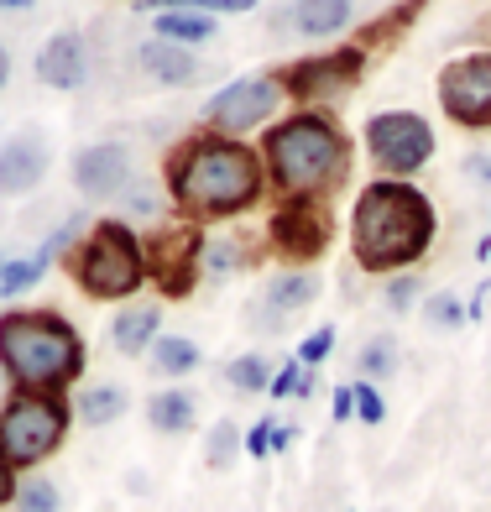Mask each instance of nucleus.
<instances>
[{
    "instance_id": "obj_1",
    "label": "nucleus",
    "mask_w": 491,
    "mask_h": 512,
    "mask_svg": "<svg viewBox=\"0 0 491 512\" xmlns=\"http://www.w3.org/2000/svg\"><path fill=\"white\" fill-rule=\"evenodd\" d=\"M429 230H434V215H429L424 194L403 189V183H371L356 204V256L371 272H387V267H403L413 256H424Z\"/></svg>"
},
{
    "instance_id": "obj_2",
    "label": "nucleus",
    "mask_w": 491,
    "mask_h": 512,
    "mask_svg": "<svg viewBox=\"0 0 491 512\" xmlns=\"http://www.w3.org/2000/svg\"><path fill=\"white\" fill-rule=\"evenodd\" d=\"M0 361L21 387H63L84 366V340L53 314H6L0 319Z\"/></svg>"
},
{
    "instance_id": "obj_3",
    "label": "nucleus",
    "mask_w": 491,
    "mask_h": 512,
    "mask_svg": "<svg viewBox=\"0 0 491 512\" xmlns=\"http://www.w3.org/2000/svg\"><path fill=\"white\" fill-rule=\"evenodd\" d=\"M178 194L204 215H230L256 194V157L236 142H199L173 168Z\"/></svg>"
},
{
    "instance_id": "obj_4",
    "label": "nucleus",
    "mask_w": 491,
    "mask_h": 512,
    "mask_svg": "<svg viewBox=\"0 0 491 512\" xmlns=\"http://www.w3.org/2000/svg\"><path fill=\"white\" fill-rule=\"evenodd\" d=\"M267 152H272L277 183L303 194V189H319V183L340 168V131L324 126L319 115H298V121L272 131Z\"/></svg>"
},
{
    "instance_id": "obj_5",
    "label": "nucleus",
    "mask_w": 491,
    "mask_h": 512,
    "mask_svg": "<svg viewBox=\"0 0 491 512\" xmlns=\"http://www.w3.org/2000/svg\"><path fill=\"white\" fill-rule=\"evenodd\" d=\"M63 424H68L63 403L37 398V392L16 398L6 413H0V460L6 465H37L42 455L58 450Z\"/></svg>"
},
{
    "instance_id": "obj_6",
    "label": "nucleus",
    "mask_w": 491,
    "mask_h": 512,
    "mask_svg": "<svg viewBox=\"0 0 491 512\" xmlns=\"http://www.w3.org/2000/svg\"><path fill=\"white\" fill-rule=\"evenodd\" d=\"M79 283L95 298H126L142 283V251H136L126 225H100L95 230V241L84 246V262H79Z\"/></svg>"
},
{
    "instance_id": "obj_7",
    "label": "nucleus",
    "mask_w": 491,
    "mask_h": 512,
    "mask_svg": "<svg viewBox=\"0 0 491 512\" xmlns=\"http://www.w3.org/2000/svg\"><path fill=\"white\" fill-rule=\"evenodd\" d=\"M366 142H371V157H377L382 168L408 173V168H418V162L429 157L434 136H429V126L418 121V115H377V121L366 126Z\"/></svg>"
},
{
    "instance_id": "obj_8",
    "label": "nucleus",
    "mask_w": 491,
    "mask_h": 512,
    "mask_svg": "<svg viewBox=\"0 0 491 512\" xmlns=\"http://www.w3.org/2000/svg\"><path fill=\"white\" fill-rule=\"evenodd\" d=\"M444 110L465 126H491V58H465L450 63L439 79Z\"/></svg>"
},
{
    "instance_id": "obj_9",
    "label": "nucleus",
    "mask_w": 491,
    "mask_h": 512,
    "mask_svg": "<svg viewBox=\"0 0 491 512\" xmlns=\"http://www.w3.org/2000/svg\"><path fill=\"white\" fill-rule=\"evenodd\" d=\"M272 105H277V84L272 79H241V84H230L225 95H215L209 121L225 126V131H246V126L262 121Z\"/></svg>"
},
{
    "instance_id": "obj_10",
    "label": "nucleus",
    "mask_w": 491,
    "mask_h": 512,
    "mask_svg": "<svg viewBox=\"0 0 491 512\" xmlns=\"http://www.w3.org/2000/svg\"><path fill=\"white\" fill-rule=\"evenodd\" d=\"M272 230H277V246L288 256H298V262H309V256H319L330 246V220L314 215V209H288V215H277Z\"/></svg>"
},
{
    "instance_id": "obj_11",
    "label": "nucleus",
    "mask_w": 491,
    "mask_h": 512,
    "mask_svg": "<svg viewBox=\"0 0 491 512\" xmlns=\"http://www.w3.org/2000/svg\"><path fill=\"white\" fill-rule=\"evenodd\" d=\"M126 173H131V162H126V152L115 147V142L89 147V152H79V162H74V178H79L84 194H115Z\"/></svg>"
},
{
    "instance_id": "obj_12",
    "label": "nucleus",
    "mask_w": 491,
    "mask_h": 512,
    "mask_svg": "<svg viewBox=\"0 0 491 512\" xmlns=\"http://www.w3.org/2000/svg\"><path fill=\"white\" fill-rule=\"evenodd\" d=\"M37 79L42 84H58V89H74L84 79V42L74 32L53 37L48 48H42V58H37Z\"/></svg>"
},
{
    "instance_id": "obj_13",
    "label": "nucleus",
    "mask_w": 491,
    "mask_h": 512,
    "mask_svg": "<svg viewBox=\"0 0 491 512\" xmlns=\"http://www.w3.org/2000/svg\"><path fill=\"white\" fill-rule=\"evenodd\" d=\"M42 168H48V152H42V142H32V136H16V142L0 152V189H6V194L32 189V183L42 178Z\"/></svg>"
},
{
    "instance_id": "obj_14",
    "label": "nucleus",
    "mask_w": 491,
    "mask_h": 512,
    "mask_svg": "<svg viewBox=\"0 0 491 512\" xmlns=\"http://www.w3.org/2000/svg\"><path fill=\"white\" fill-rule=\"evenodd\" d=\"M361 68V53H340V58H309L298 68L293 89L298 95H335V89H345L350 79H356Z\"/></svg>"
},
{
    "instance_id": "obj_15",
    "label": "nucleus",
    "mask_w": 491,
    "mask_h": 512,
    "mask_svg": "<svg viewBox=\"0 0 491 512\" xmlns=\"http://www.w3.org/2000/svg\"><path fill=\"white\" fill-rule=\"evenodd\" d=\"M283 21L293 32H303V37H330V32H340L350 21V0H298Z\"/></svg>"
},
{
    "instance_id": "obj_16",
    "label": "nucleus",
    "mask_w": 491,
    "mask_h": 512,
    "mask_svg": "<svg viewBox=\"0 0 491 512\" xmlns=\"http://www.w3.org/2000/svg\"><path fill=\"white\" fill-rule=\"evenodd\" d=\"M142 63H147V74L162 79V84H189L194 79V58L183 48H168V42H147Z\"/></svg>"
},
{
    "instance_id": "obj_17",
    "label": "nucleus",
    "mask_w": 491,
    "mask_h": 512,
    "mask_svg": "<svg viewBox=\"0 0 491 512\" xmlns=\"http://www.w3.org/2000/svg\"><path fill=\"white\" fill-rule=\"evenodd\" d=\"M314 293H319V283H314V277H303V272L277 277V283L267 288V324H272V319H283V314H293V309H303Z\"/></svg>"
},
{
    "instance_id": "obj_18",
    "label": "nucleus",
    "mask_w": 491,
    "mask_h": 512,
    "mask_svg": "<svg viewBox=\"0 0 491 512\" xmlns=\"http://www.w3.org/2000/svg\"><path fill=\"white\" fill-rule=\"evenodd\" d=\"M194 251H199V241L189 236V230H178V236H157V277L173 272V288H183V283H189L183 272H189Z\"/></svg>"
},
{
    "instance_id": "obj_19",
    "label": "nucleus",
    "mask_w": 491,
    "mask_h": 512,
    "mask_svg": "<svg viewBox=\"0 0 491 512\" xmlns=\"http://www.w3.org/2000/svg\"><path fill=\"white\" fill-rule=\"evenodd\" d=\"M152 335H157V309H131V314L115 319V345H121L126 356H136Z\"/></svg>"
},
{
    "instance_id": "obj_20",
    "label": "nucleus",
    "mask_w": 491,
    "mask_h": 512,
    "mask_svg": "<svg viewBox=\"0 0 491 512\" xmlns=\"http://www.w3.org/2000/svg\"><path fill=\"white\" fill-rule=\"evenodd\" d=\"M152 424L168 434H183L194 424V398L189 392H162V398H152Z\"/></svg>"
},
{
    "instance_id": "obj_21",
    "label": "nucleus",
    "mask_w": 491,
    "mask_h": 512,
    "mask_svg": "<svg viewBox=\"0 0 491 512\" xmlns=\"http://www.w3.org/2000/svg\"><path fill=\"white\" fill-rule=\"evenodd\" d=\"M121 408H126L121 387H89V392H79V418H84V424H110V418H121Z\"/></svg>"
},
{
    "instance_id": "obj_22",
    "label": "nucleus",
    "mask_w": 491,
    "mask_h": 512,
    "mask_svg": "<svg viewBox=\"0 0 491 512\" xmlns=\"http://www.w3.org/2000/svg\"><path fill=\"white\" fill-rule=\"evenodd\" d=\"M152 361H157V371H168V377H183V371H194V366H199V351H194V340L168 335V340H157Z\"/></svg>"
},
{
    "instance_id": "obj_23",
    "label": "nucleus",
    "mask_w": 491,
    "mask_h": 512,
    "mask_svg": "<svg viewBox=\"0 0 491 512\" xmlns=\"http://www.w3.org/2000/svg\"><path fill=\"white\" fill-rule=\"evenodd\" d=\"M157 32H162V37H178V42H204V37H215V21H204V16H183V11H162Z\"/></svg>"
},
{
    "instance_id": "obj_24",
    "label": "nucleus",
    "mask_w": 491,
    "mask_h": 512,
    "mask_svg": "<svg viewBox=\"0 0 491 512\" xmlns=\"http://www.w3.org/2000/svg\"><path fill=\"white\" fill-rule=\"evenodd\" d=\"M16 507H21V512H58V486L37 476V481H27V486L16 492Z\"/></svg>"
},
{
    "instance_id": "obj_25",
    "label": "nucleus",
    "mask_w": 491,
    "mask_h": 512,
    "mask_svg": "<svg viewBox=\"0 0 491 512\" xmlns=\"http://www.w3.org/2000/svg\"><path fill=\"white\" fill-rule=\"evenodd\" d=\"M42 262H48V256H32V262H11L6 272H0V293H21V288H32L37 277H42Z\"/></svg>"
},
{
    "instance_id": "obj_26",
    "label": "nucleus",
    "mask_w": 491,
    "mask_h": 512,
    "mask_svg": "<svg viewBox=\"0 0 491 512\" xmlns=\"http://www.w3.org/2000/svg\"><path fill=\"white\" fill-rule=\"evenodd\" d=\"M230 387H241V392H256V387H267V366L256 361V356H241V361H230Z\"/></svg>"
},
{
    "instance_id": "obj_27",
    "label": "nucleus",
    "mask_w": 491,
    "mask_h": 512,
    "mask_svg": "<svg viewBox=\"0 0 491 512\" xmlns=\"http://www.w3.org/2000/svg\"><path fill=\"white\" fill-rule=\"evenodd\" d=\"M236 445H241V434H236V424H215V434H209V465H230L236 460Z\"/></svg>"
},
{
    "instance_id": "obj_28",
    "label": "nucleus",
    "mask_w": 491,
    "mask_h": 512,
    "mask_svg": "<svg viewBox=\"0 0 491 512\" xmlns=\"http://www.w3.org/2000/svg\"><path fill=\"white\" fill-rule=\"evenodd\" d=\"M392 340L382 335V340H371L366 345V351H361V371H371V377H387V371H392Z\"/></svg>"
},
{
    "instance_id": "obj_29",
    "label": "nucleus",
    "mask_w": 491,
    "mask_h": 512,
    "mask_svg": "<svg viewBox=\"0 0 491 512\" xmlns=\"http://www.w3.org/2000/svg\"><path fill=\"white\" fill-rule=\"evenodd\" d=\"M429 324H439V330H444V324H460V298L455 293H439L434 304H429Z\"/></svg>"
},
{
    "instance_id": "obj_30",
    "label": "nucleus",
    "mask_w": 491,
    "mask_h": 512,
    "mask_svg": "<svg viewBox=\"0 0 491 512\" xmlns=\"http://www.w3.org/2000/svg\"><path fill=\"white\" fill-rule=\"evenodd\" d=\"M330 345H335V330H314L309 340H303V351H298V356L314 366V361H324V351H330Z\"/></svg>"
},
{
    "instance_id": "obj_31",
    "label": "nucleus",
    "mask_w": 491,
    "mask_h": 512,
    "mask_svg": "<svg viewBox=\"0 0 491 512\" xmlns=\"http://www.w3.org/2000/svg\"><path fill=\"white\" fill-rule=\"evenodd\" d=\"M350 392H356V413L366 418V424H377V418H382V398H377V392H371V387H350Z\"/></svg>"
},
{
    "instance_id": "obj_32",
    "label": "nucleus",
    "mask_w": 491,
    "mask_h": 512,
    "mask_svg": "<svg viewBox=\"0 0 491 512\" xmlns=\"http://www.w3.org/2000/svg\"><path fill=\"white\" fill-rule=\"evenodd\" d=\"M246 450H251V455H267V450H272V424H256L251 439H246Z\"/></svg>"
},
{
    "instance_id": "obj_33",
    "label": "nucleus",
    "mask_w": 491,
    "mask_h": 512,
    "mask_svg": "<svg viewBox=\"0 0 491 512\" xmlns=\"http://www.w3.org/2000/svg\"><path fill=\"white\" fill-rule=\"evenodd\" d=\"M413 293H418V283H408V277H403V283H392V309H408Z\"/></svg>"
},
{
    "instance_id": "obj_34",
    "label": "nucleus",
    "mask_w": 491,
    "mask_h": 512,
    "mask_svg": "<svg viewBox=\"0 0 491 512\" xmlns=\"http://www.w3.org/2000/svg\"><path fill=\"white\" fill-rule=\"evenodd\" d=\"M350 408H356V392H350V387H345V392H335V413H340V418H350Z\"/></svg>"
},
{
    "instance_id": "obj_35",
    "label": "nucleus",
    "mask_w": 491,
    "mask_h": 512,
    "mask_svg": "<svg viewBox=\"0 0 491 512\" xmlns=\"http://www.w3.org/2000/svg\"><path fill=\"white\" fill-rule=\"evenodd\" d=\"M6 497H11V465L0 460V502H6Z\"/></svg>"
},
{
    "instance_id": "obj_36",
    "label": "nucleus",
    "mask_w": 491,
    "mask_h": 512,
    "mask_svg": "<svg viewBox=\"0 0 491 512\" xmlns=\"http://www.w3.org/2000/svg\"><path fill=\"white\" fill-rule=\"evenodd\" d=\"M16 6H27V0H0V11H16Z\"/></svg>"
},
{
    "instance_id": "obj_37",
    "label": "nucleus",
    "mask_w": 491,
    "mask_h": 512,
    "mask_svg": "<svg viewBox=\"0 0 491 512\" xmlns=\"http://www.w3.org/2000/svg\"><path fill=\"white\" fill-rule=\"evenodd\" d=\"M0 84H6V53H0Z\"/></svg>"
}]
</instances>
